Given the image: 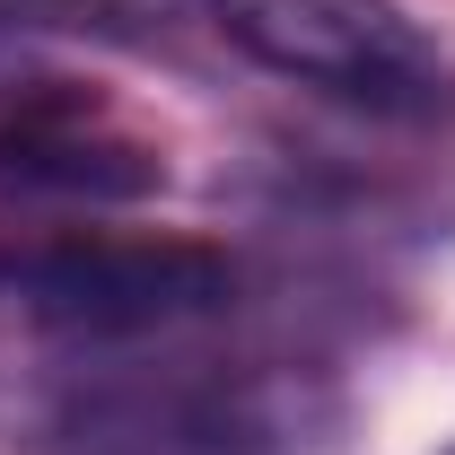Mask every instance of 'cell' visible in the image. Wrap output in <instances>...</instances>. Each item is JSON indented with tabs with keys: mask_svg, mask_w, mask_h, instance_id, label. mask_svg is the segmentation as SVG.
<instances>
[{
	"mask_svg": "<svg viewBox=\"0 0 455 455\" xmlns=\"http://www.w3.org/2000/svg\"><path fill=\"white\" fill-rule=\"evenodd\" d=\"M341 403L307 368H114L44 411L36 455H315Z\"/></svg>",
	"mask_w": 455,
	"mask_h": 455,
	"instance_id": "cell-1",
	"label": "cell"
},
{
	"mask_svg": "<svg viewBox=\"0 0 455 455\" xmlns=\"http://www.w3.org/2000/svg\"><path fill=\"white\" fill-rule=\"evenodd\" d=\"M211 27L254 70L359 123H395V132L455 123V53L403 0H211Z\"/></svg>",
	"mask_w": 455,
	"mask_h": 455,
	"instance_id": "cell-2",
	"label": "cell"
},
{
	"mask_svg": "<svg viewBox=\"0 0 455 455\" xmlns=\"http://www.w3.org/2000/svg\"><path fill=\"white\" fill-rule=\"evenodd\" d=\"M0 298L53 341L140 350L236 307V254L211 236H53L0 263Z\"/></svg>",
	"mask_w": 455,
	"mask_h": 455,
	"instance_id": "cell-3",
	"label": "cell"
},
{
	"mask_svg": "<svg viewBox=\"0 0 455 455\" xmlns=\"http://www.w3.org/2000/svg\"><path fill=\"white\" fill-rule=\"evenodd\" d=\"M167 184L158 140L114 123L70 79H18L0 97V193L18 202H149Z\"/></svg>",
	"mask_w": 455,
	"mask_h": 455,
	"instance_id": "cell-4",
	"label": "cell"
},
{
	"mask_svg": "<svg viewBox=\"0 0 455 455\" xmlns=\"http://www.w3.org/2000/svg\"><path fill=\"white\" fill-rule=\"evenodd\" d=\"M211 0H0V36H70V44H175Z\"/></svg>",
	"mask_w": 455,
	"mask_h": 455,
	"instance_id": "cell-5",
	"label": "cell"
},
{
	"mask_svg": "<svg viewBox=\"0 0 455 455\" xmlns=\"http://www.w3.org/2000/svg\"><path fill=\"white\" fill-rule=\"evenodd\" d=\"M447 455H455V447H447Z\"/></svg>",
	"mask_w": 455,
	"mask_h": 455,
	"instance_id": "cell-6",
	"label": "cell"
}]
</instances>
